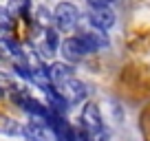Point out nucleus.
Here are the masks:
<instances>
[{
	"mask_svg": "<svg viewBox=\"0 0 150 141\" xmlns=\"http://www.w3.org/2000/svg\"><path fill=\"white\" fill-rule=\"evenodd\" d=\"M53 22H55V29L62 33L73 31L80 24V9L73 2H60L53 9Z\"/></svg>",
	"mask_w": 150,
	"mask_h": 141,
	"instance_id": "obj_1",
	"label": "nucleus"
},
{
	"mask_svg": "<svg viewBox=\"0 0 150 141\" xmlns=\"http://www.w3.org/2000/svg\"><path fill=\"white\" fill-rule=\"evenodd\" d=\"M60 93L64 95V99L71 104V106H75V104H82L86 99V95H88V86L84 84L82 80H77V77H69L66 82H62L60 86Z\"/></svg>",
	"mask_w": 150,
	"mask_h": 141,
	"instance_id": "obj_2",
	"label": "nucleus"
},
{
	"mask_svg": "<svg viewBox=\"0 0 150 141\" xmlns=\"http://www.w3.org/2000/svg\"><path fill=\"white\" fill-rule=\"evenodd\" d=\"M60 53H62V57H64V62H69V64H77V62H82L86 55H88V49L84 47L82 38L77 35V38L62 40V42H60Z\"/></svg>",
	"mask_w": 150,
	"mask_h": 141,
	"instance_id": "obj_3",
	"label": "nucleus"
},
{
	"mask_svg": "<svg viewBox=\"0 0 150 141\" xmlns=\"http://www.w3.org/2000/svg\"><path fill=\"white\" fill-rule=\"evenodd\" d=\"M88 22L97 31H108V29L115 27V13L110 11V7H91Z\"/></svg>",
	"mask_w": 150,
	"mask_h": 141,
	"instance_id": "obj_4",
	"label": "nucleus"
},
{
	"mask_svg": "<svg viewBox=\"0 0 150 141\" xmlns=\"http://www.w3.org/2000/svg\"><path fill=\"white\" fill-rule=\"evenodd\" d=\"M80 123H82V132H91V130H97V128L106 126L102 119V113L95 104H84L82 108V115H80Z\"/></svg>",
	"mask_w": 150,
	"mask_h": 141,
	"instance_id": "obj_5",
	"label": "nucleus"
},
{
	"mask_svg": "<svg viewBox=\"0 0 150 141\" xmlns=\"http://www.w3.org/2000/svg\"><path fill=\"white\" fill-rule=\"evenodd\" d=\"M82 38V42H84V47L88 49V53H95V51H102V49H106L108 47V35H106V31H88V33H84V35H80Z\"/></svg>",
	"mask_w": 150,
	"mask_h": 141,
	"instance_id": "obj_6",
	"label": "nucleus"
},
{
	"mask_svg": "<svg viewBox=\"0 0 150 141\" xmlns=\"http://www.w3.org/2000/svg\"><path fill=\"white\" fill-rule=\"evenodd\" d=\"M73 75H75L73 64H69V62H53V64L49 66V77H51V82L55 86H60L62 82H66Z\"/></svg>",
	"mask_w": 150,
	"mask_h": 141,
	"instance_id": "obj_7",
	"label": "nucleus"
},
{
	"mask_svg": "<svg viewBox=\"0 0 150 141\" xmlns=\"http://www.w3.org/2000/svg\"><path fill=\"white\" fill-rule=\"evenodd\" d=\"M22 130H24V126H20L16 119L0 117V132H5V135H9V137H18V135H22Z\"/></svg>",
	"mask_w": 150,
	"mask_h": 141,
	"instance_id": "obj_8",
	"label": "nucleus"
},
{
	"mask_svg": "<svg viewBox=\"0 0 150 141\" xmlns=\"http://www.w3.org/2000/svg\"><path fill=\"white\" fill-rule=\"evenodd\" d=\"M11 27V13L9 9H0V29H9Z\"/></svg>",
	"mask_w": 150,
	"mask_h": 141,
	"instance_id": "obj_9",
	"label": "nucleus"
},
{
	"mask_svg": "<svg viewBox=\"0 0 150 141\" xmlns=\"http://www.w3.org/2000/svg\"><path fill=\"white\" fill-rule=\"evenodd\" d=\"M7 9H9V13H11V16H16L18 11H22V9H24V0H11V5L7 7Z\"/></svg>",
	"mask_w": 150,
	"mask_h": 141,
	"instance_id": "obj_10",
	"label": "nucleus"
},
{
	"mask_svg": "<svg viewBox=\"0 0 150 141\" xmlns=\"http://www.w3.org/2000/svg\"><path fill=\"white\" fill-rule=\"evenodd\" d=\"M86 2H88V7H108L112 0H86Z\"/></svg>",
	"mask_w": 150,
	"mask_h": 141,
	"instance_id": "obj_11",
	"label": "nucleus"
},
{
	"mask_svg": "<svg viewBox=\"0 0 150 141\" xmlns=\"http://www.w3.org/2000/svg\"><path fill=\"white\" fill-rule=\"evenodd\" d=\"M0 97H5V88L2 86H0Z\"/></svg>",
	"mask_w": 150,
	"mask_h": 141,
	"instance_id": "obj_12",
	"label": "nucleus"
}]
</instances>
